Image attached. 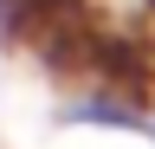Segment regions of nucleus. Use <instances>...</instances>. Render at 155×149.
<instances>
[{"label":"nucleus","instance_id":"f257e3e1","mask_svg":"<svg viewBox=\"0 0 155 149\" xmlns=\"http://www.w3.org/2000/svg\"><path fill=\"white\" fill-rule=\"evenodd\" d=\"M58 123H71V130H149V97H129V91H110V84H71L65 104H58Z\"/></svg>","mask_w":155,"mask_h":149},{"label":"nucleus","instance_id":"f03ea898","mask_svg":"<svg viewBox=\"0 0 155 149\" xmlns=\"http://www.w3.org/2000/svg\"><path fill=\"white\" fill-rule=\"evenodd\" d=\"M58 7H65V0H0V39L32 46L39 32L58 20Z\"/></svg>","mask_w":155,"mask_h":149},{"label":"nucleus","instance_id":"7ed1b4c3","mask_svg":"<svg viewBox=\"0 0 155 149\" xmlns=\"http://www.w3.org/2000/svg\"><path fill=\"white\" fill-rule=\"evenodd\" d=\"M136 13H142V26L155 32V0H136Z\"/></svg>","mask_w":155,"mask_h":149},{"label":"nucleus","instance_id":"20e7f679","mask_svg":"<svg viewBox=\"0 0 155 149\" xmlns=\"http://www.w3.org/2000/svg\"><path fill=\"white\" fill-rule=\"evenodd\" d=\"M149 136H155V97H149Z\"/></svg>","mask_w":155,"mask_h":149}]
</instances>
